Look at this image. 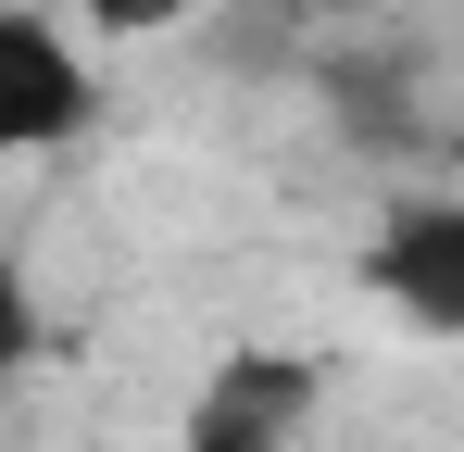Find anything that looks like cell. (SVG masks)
Wrapping results in <instances>:
<instances>
[{
	"label": "cell",
	"mask_w": 464,
	"mask_h": 452,
	"mask_svg": "<svg viewBox=\"0 0 464 452\" xmlns=\"http://www.w3.org/2000/svg\"><path fill=\"white\" fill-rule=\"evenodd\" d=\"M25 352H38V290L0 264V377H25Z\"/></svg>",
	"instance_id": "obj_5"
},
{
	"label": "cell",
	"mask_w": 464,
	"mask_h": 452,
	"mask_svg": "<svg viewBox=\"0 0 464 452\" xmlns=\"http://www.w3.org/2000/svg\"><path fill=\"white\" fill-rule=\"evenodd\" d=\"M364 277H377L427 339L464 327V201H401V214L364 239Z\"/></svg>",
	"instance_id": "obj_3"
},
{
	"label": "cell",
	"mask_w": 464,
	"mask_h": 452,
	"mask_svg": "<svg viewBox=\"0 0 464 452\" xmlns=\"http://www.w3.org/2000/svg\"><path fill=\"white\" fill-rule=\"evenodd\" d=\"M76 13L101 25V38H163V25H188L201 0H76Z\"/></svg>",
	"instance_id": "obj_4"
},
{
	"label": "cell",
	"mask_w": 464,
	"mask_h": 452,
	"mask_svg": "<svg viewBox=\"0 0 464 452\" xmlns=\"http://www.w3.org/2000/svg\"><path fill=\"white\" fill-rule=\"evenodd\" d=\"M314 402H326V365L314 352H227V365L188 389V415H176V452H302Z\"/></svg>",
	"instance_id": "obj_1"
},
{
	"label": "cell",
	"mask_w": 464,
	"mask_h": 452,
	"mask_svg": "<svg viewBox=\"0 0 464 452\" xmlns=\"http://www.w3.org/2000/svg\"><path fill=\"white\" fill-rule=\"evenodd\" d=\"M88 113H101V75H88V51L51 25V13L0 0V163H13V151H63Z\"/></svg>",
	"instance_id": "obj_2"
}]
</instances>
